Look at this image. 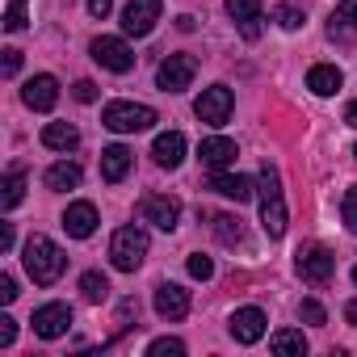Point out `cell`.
I'll return each instance as SVG.
<instances>
[{"mask_svg":"<svg viewBox=\"0 0 357 357\" xmlns=\"http://www.w3.org/2000/svg\"><path fill=\"white\" fill-rule=\"evenodd\" d=\"M109 9H114V0H89V13H93V17H101V22L109 17Z\"/></svg>","mask_w":357,"mask_h":357,"instance_id":"39","label":"cell"},{"mask_svg":"<svg viewBox=\"0 0 357 357\" xmlns=\"http://www.w3.org/2000/svg\"><path fill=\"white\" fill-rule=\"evenodd\" d=\"M344 319H349V324H357V298H353V303L344 307Z\"/></svg>","mask_w":357,"mask_h":357,"instance_id":"42","label":"cell"},{"mask_svg":"<svg viewBox=\"0 0 357 357\" xmlns=\"http://www.w3.org/2000/svg\"><path fill=\"white\" fill-rule=\"evenodd\" d=\"M340 215H344V227L357 236V185L344 190V202H340Z\"/></svg>","mask_w":357,"mask_h":357,"instance_id":"31","label":"cell"},{"mask_svg":"<svg viewBox=\"0 0 357 357\" xmlns=\"http://www.w3.org/2000/svg\"><path fill=\"white\" fill-rule=\"evenodd\" d=\"M190 278H198V282L215 278V261H211V257H202V252H194V257H190Z\"/></svg>","mask_w":357,"mask_h":357,"instance_id":"32","label":"cell"},{"mask_svg":"<svg viewBox=\"0 0 357 357\" xmlns=\"http://www.w3.org/2000/svg\"><path fill=\"white\" fill-rule=\"evenodd\" d=\"M0 55H5V76H17L22 72V51L17 47H5Z\"/></svg>","mask_w":357,"mask_h":357,"instance_id":"36","label":"cell"},{"mask_svg":"<svg viewBox=\"0 0 357 357\" xmlns=\"http://www.w3.org/2000/svg\"><path fill=\"white\" fill-rule=\"evenodd\" d=\"M294 269H298V278H303V282H311V286H324V282L332 278V269H336V257H332L324 244H311V248H298V261H294Z\"/></svg>","mask_w":357,"mask_h":357,"instance_id":"8","label":"cell"},{"mask_svg":"<svg viewBox=\"0 0 357 357\" xmlns=\"http://www.w3.org/2000/svg\"><path fill=\"white\" fill-rule=\"evenodd\" d=\"M151 155H155L160 168H176V164L185 160V135H181V130H164V135H155Z\"/></svg>","mask_w":357,"mask_h":357,"instance_id":"18","label":"cell"},{"mask_svg":"<svg viewBox=\"0 0 357 357\" xmlns=\"http://www.w3.org/2000/svg\"><path fill=\"white\" fill-rule=\"evenodd\" d=\"M185 353V340H176V336H160L147 344V357H181Z\"/></svg>","mask_w":357,"mask_h":357,"instance_id":"29","label":"cell"},{"mask_svg":"<svg viewBox=\"0 0 357 357\" xmlns=\"http://www.w3.org/2000/svg\"><path fill=\"white\" fill-rule=\"evenodd\" d=\"M101 126H109L114 135H139L155 126V109L139 105V101H109L101 109Z\"/></svg>","mask_w":357,"mask_h":357,"instance_id":"3","label":"cell"},{"mask_svg":"<svg viewBox=\"0 0 357 357\" xmlns=\"http://www.w3.org/2000/svg\"><path fill=\"white\" fill-rule=\"evenodd\" d=\"M130 164H135V155H130L122 143H109V147L101 151V176H105L109 185H118V181H122V176L130 172Z\"/></svg>","mask_w":357,"mask_h":357,"instance_id":"21","label":"cell"},{"mask_svg":"<svg viewBox=\"0 0 357 357\" xmlns=\"http://www.w3.org/2000/svg\"><path fill=\"white\" fill-rule=\"evenodd\" d=\"M344 122H349V126L357 130V101H349V109H344Z\"/></svg>","mask_w":357,"mask_h":357,"instance_id":"41","label":"cell"},{"mask_svg":"<svg viewBox=\"0 0 357 357\" xmlns=\"http://www.w3.org/2000/svg\"><path fill=\"white\" fill-rule=\"evenodd\" d=\"M80 294H84L89 303H105V298H109V282H105V273L89 269V273L80 278Z\"/></svg>","mask_w":357,"mask_h":357,"instance_id":"28","label":"cell"},{"mask_svg":"<svg viewBox=\"0 0 357 357\" xmlns=\"http://www.w3.org/2000/svg\"><path fill=\"white\" fill-rule=\"evenodd\" d=\"M22 101L30 105V109H38V114H47V109H55V101H59V80L55 76H34V80H26V89H22Z\"/></svg>","mask_w":357,"mask_h":357,"instance_id":"13","label":"cell"},{"mask_svg":"<svg viewBox=\"0 0 357 357\" xmlns=\"http://www.w3.org/2000/svg\"><path fill=\"white\" fill-rule=\"evenodd\" d=\"M143 257H147V231H143V227H118L114 240H109V261H114V269L135 273V269L143 265Z\"/></svg>","mask_w":357,"mask_h":357,"instance_id":"4","label":"cell"},{"mask_svg":"<svg viewBox=\"0 0 357 357\" xmlns=\"http://www.w3.org/2000/svg\"><path fill=\"white\" fill-rule=\"evenodd\" d=\"M155 315L168 319V324L185 319V315H190V290H185V286H176V282L155 286Z\"/></svg>","mask_w":357,"mask_h":357,"instance_id":"11","label":"cell"},{"mask_svg":"<svg viewBox=\"0 0 357 357\" xmlns=\"http://www.w3.org/2000/svg\"><path fill=\"white\" fill-rule=\"evenodd\" d=\"M17 298V282L9 273H0V303H13Z\"/></svg>","mask_w":357,"mask_h":357,"instance_id":"37","label":"cell"},{"mask_svg":"<svg viewBox=\"0 0 357 357\" xmlns=\"http://www.w3.org/2000/svg\"><path fill=\"white\" fill-rule=\"evenodd\" d=\"M211 227H215V236H219L223 244H240V240H244V227H240L236 215H211Z\"/></svg>","mask_w":357,"mask_h":357,"instance_id":"27","label":"cell"},{"mask_svg":"<svg viewBox=\"0 0 357 357\" xmlns=\"http://www.w3.org/2000/svg\"><path fill=\"white\" fill-rule=\"evenodd\" d=\"M273 17H278V26H282V30H298V26H303V13H298L294 5H278V13H273Z\"/></svg>","mask_w":357,"mask_h":357,"instance_id":"33","label":"cell"},{"mask_svg":"<svg viewBox=\"0 0 357 357\" xmlns=\"http://www.w3.org/2000/svg\"><path fill=\"white\" fill-rule=\"evenodd\" d=\"M22 261H26V273L34 278V286H51L68 269V257L51 236H30L26 248H22Z\"/></svg>","mask_w":357,"mask_h":357,"instance_id":"1","label":"cell"},{"mask_svg":"<svg viewBox=\"0 0 357 357\" xmlns=\"http://www.w3.org/2000/svg\"><path fill=\"white\" fill-rule=\"evenodd\" d=\"M43 143H47L51 151H76V147H80V130H76L72 122H47V126H43Z\"/></svg>","mask_w":357,"mask_h":357,"instance_id":"23","label":"cell"},{"mask_svg":"<svg viewBox=\"0 0 357 357\" xmlns=\"http://www.w3.org/2000/svg\"><path fill=\"white\" fill-rule=\"evenodd\" d=\"M227 13H231V22L240 26V34L248 38V43H257L261 38V0H227Z\"/></svg>","mask_w":357,"mask_h":357,"instance_id":"15","label":"cell"},{"mask_svg":"<svg viewBox=\"0 0 357 357\" xmlns=\"http://www.w3.org/2000/svg\"><path fill=\"white\" fill-rule=\"evenodd\" d=\"M353 155H357V151H353Z\"/></svg>","mask_w":357,"mask_h":357,"instance_id":"44","label":"cell"},{"mask_svg":"<svg viewBox=\"0 0 357 357\" xmlns=\"http://www.w3.org/2000/svg\"><path fill=\"white\" fill-rule=\"evenodd\" d=\"M353 282H357V265H353Z\"/></svg>","mask_w":357,"mask_h":357,"instance_id":"43","label":"cell"},{"mask_svg":"<svg viewBox=\"0 0 357 357\" xmlns=\"http://www.w3.org/2000/svg\"><path fill=\"white\" fill-rule=\"evenodd\" d=\"M80 164H72V160H59V164H51L47 168V176H43V181H47V190H55V194H63V190H76L80 185Z\"/></svg>","mask_w":357,"mask_h":357,"instance_id":"24","label":"cell"},{"mask_svg":"<svg viewBox=\"0 0 357 357\" xmlns=\"http://www.w3.org/2000/svg\"><path fill=\"white\" fill-rule=\"evenodd\" d=\"M211 190H215V194H223V198H231V202H248V198L257 194L248 176H240V172H227V168L211 176Z\"/></svg>","mask_w":357,"mask_h":357,"instance_id":"20","label":"cell"},{"mask_svg":"<svg viewBox=\"0 0 357 357\" xmlns=\"http://www.w3.org/2000/svg\"><path fill=\"white\" fill-rule=\"evenodd\" d=\"M93 59L105 68V72H118V76H126L130 68H135V51L126 47V38H114V34H101V38H93Z\"/></svg>","mask_w":357,"mask_h":357,"instance_id":"7","label":"cell"},{"mask_svg":"<svg viewBox=\"0 0 357 357\" xmlns=\"http://www.w3.org/2000/svg\"><path fill=\"white\" fill-rule=\"evenodd\" d=\"M160 22V0H130L122 9V34L126 38H147Z\"/></svg>","mask_w":357,"mask_h":357,"instance_id":"9","label":"cell"},{"mask_svg":"<svg viewBox=\"0 0 357 357\" xmlns=\"http://www.w3.org/2000/svg\"><path fill=\"white\" fill-rule=\"evenodd\" d=\"M26 5H30V0H9V9H5V30L9 34L26 30Z\"/></svg>","mask_w":357,"mask_h":357,"instance_id":"30","label":"cell"},{"mask_svg":"<svg viewBox=\"0 0 357 357\" xmlns=\"http://www.w3.org/2000/svg\"><path fill=\"white\" fill-rule=\"evenodd\" d=\"M72 93H76V101H97V84L93 80H76Z\"/></svg>","mask_w":357,"mask_h":357,"instance_id":"38","label":"cell"},{"mask_svg":"<svg viewBox=\"0 0 357 357\" xmlns=\"http://www.w3.org/2000/svg\"><path fill=\"white\" fill-rule=\"evenodd\" d=\"M328 34L336 43H357V0H340L332 22H328Z\"/></svg>","mask_w":357,"mask_h":357,"instance_id":"19","label":"cell"},{"mask_svg":"<svg viewBox=\"0 0 357 357\" xmlns=\"http://www.w3.org/2000/svg\"><path fill=\"white\" fill-rule=\"evenodd\" d=\"M143 219L151 227H160V231H172L181 223V202L172 194H151V198H143Z\"/></svg>","mask_w":357,"mask_h":357,"instance_id":"12","label":"cell"},{"mask_svg":"<svg viewBox=\"0 0 357 357\" xmlns=\"http://www.w3.org/2000/svg\"><path fill=\"white\" fill-rule=\"evenodd\" d=\"M17 340V319L13 315H0V349H9Z\"/></svg>","mask_w":357,"mask_h":357,"instance_id":"34","label":"cell"},{"mask_svg":"<svg viewBox=\"0 0 357 357\" xmlns=\"http://www.w3.org/2000/svg\"><path fill=\"white\" fill-rule=\"evenodd\" d=\"M340 84H344V76H340V68H332V63H315V68L307 72V89H311L315 97H332Z\"/></svg>","mask_w":357,"mask_h":357,"instance_id":"22","label":"cell"},{"mask_svg":"<svg viewBox=\"0 0 357 357\" xmlns=\"http://www.w3.org/2000/svg\"><path fill=\"white\" fill-rule=\"evenodd\" d=\"M269 349H273V353H282V357H286V353H298V357H303V353H307V336H303V332H294V328H282V332H273V336H269Z\"/></svg>","mask_w":357,"mask_h":357,"instance_id":"25","label":"cell"},{"mask_svg":"<svg viewBox=\"0 0 357 357\" xmlns=\"http://www.w3.org/2000/svg\"><path fill=\"white\" fill-rule=\"evenodd\" d=\"M227 328H231V336H236L240 344H257V340L265 336V311H261V307H240Z\"/></svg>","mask_w":357,"mask_h":357,"instance_id":"14","label":"cell"},{"mask_svg":"<svg viewBox=\"0 0 357 357\" xmlns=\"http://www.w3.org/2000/svg\"><path fill=\"white\" fill-rule=\"evenodd\" d=\"M68 328H72V307H68V303H47V307L34 311V336L59 340Z\"/></svg>","mask_w":357,"mask_h":357,"instance_id":"10","label":"cell"},{"mask_svg":"<svg viewBox=\"0 0 357 357\" xmlns=\"http://www.w3.org/2000/svg\"><path fill=\"white\" fill-rule=\"evenodd\" d=\"M231 109H236V93H231L227 84H211V89H202V97L194 101V114H198L206 126H223V122L231 118Z\"/></svg>","mask_w":357,"mask_h":357,"instance_id":"5","label":"cell"},{"mask_svg":"<svg viewBox=\"0 0 357 357\" xmlns=\"http://www.w3.org/2000/svg\"><path fill=\"white\" fill-rule=\"evenodd\" d=\"M9 248H13V223L0 227V252H9Z\"/></svg>","mask_w":357,"mask_h":357,"instance_id":"40","label":"cell"},{"mask_svg":"<svg viewBox=\"0 0 357 357\" xmlns=\"http://www.w3.org/2000/svg\"><path fill=\"white\" fill-rule=\"evenodd\" d=\"M63 231H68L72 240H89V236L97 231V206H93V202H72V206L63 211Z\"/></svg>","mask_w":357,"mask_h":357,"instance_id":"16","label":"cell"},{"mask_svg":"<svg viewBox=\"0 0 357 357\" xmlns=\"http://www.w3.org/2000/svg\"><path fill=\"white\" fill-rule=\"evenodd\" d=\"M257 194H261V227L269 231V240H282L286 236V198H282V176L269 160L261 164Z\"/></svg>","mask_w":357,"mask_h":357,"instance_id":"2","label":"cell"},{"mask_svg":"<svg viewBox=\"0 0 357 357\" xmlns=\"http://www.w3.org/2000/svg\"><path fill=\"white\" fill-rule=\"evenodd\" d=\"M298 315H303L307 324H324V319H328V315H324V307H319L315 298H303V307H298Z\"/></svg>","mask_w":357,"mask_h":357,"instance_id":"35","label":"cell"},{"mask_svg":"<svg viewBox=\"0 0 357 357\" xmlns=\"http://www.w3.org/2000/svg\"><path fill=\"white\" fill-rule=\"evenodd\" d=\"M198 76V59L194 55H168L160 68H155V84L164 93H185Z\"/></svg>","mask_w":357,"mask_h":357,"instance_id":"6","label":"cell"},{"mask_svg":"<svg viewBox=\"0 0 357 357\" xmlns=\"http://www.w3.org/2000/svg\"><path fill=\"white\" fill-rule=\"evenodd\" d=\"M198 155H202V164L206 168H215V172H223V168H231L236 164V143L231 139H223V135H211V139H202V147H198Z\"/></svg>","mask_w":357,"mask_h":357,"instance_id":"17","label":"cell"},{"mask_svg":"<svg viewBox=\"0 0 357 357\" xmlns=\"http://www.w3.org/2000/svg\"><path fill=\"white\" fill-rule=\"evenodd\" d=\"M0 190H5V194H0V206L13 211V206L26 198V172H22V168H13V172L5 176V185H0Z\"/></svg>","mask_w":357,"mask_h":357,"instance_id":"26","label":"cell"}]
</instances>
